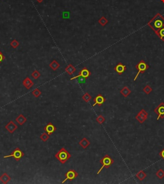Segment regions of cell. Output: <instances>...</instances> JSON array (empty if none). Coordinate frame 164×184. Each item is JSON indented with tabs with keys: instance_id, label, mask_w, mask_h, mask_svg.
Listing matches in <instances>:
<instances>
[{
	"instance_id": "4dcf8cb0",
	"label": "cell",
	"mask_w": 164,
	"mask_h": 184,
	"mask_svg": "<svg viewBox=\"0 0 164 184\" xmlns=\"http://www.w3.org/2000/svg\"><path fill=\"white\" fill-rule=\"evenodd\" d=\"M143 91L146 94H149L153 91V89H152V88L149 85H146V86H145L143 88Z\"/></svg>"
},
{
	"instance_id": "5b68a950",
	"label": "cell",
	"mask_w": 164,
	"mask_h": 184,
	"mask_svg": "<svg viewBox=\"0 0 164 184\" xmlns=\"http://www.w3.org/2000/svg\"><path fill=\"white\" fill-rule=\"evenodd\" d=\"M24 154L23 152L21 151V149L19 148H17L13 151L12 153H11L9 155H6L4 156V158H10V157H13L15 158V160L16 161H19L23 157H24Z\"/></svg>"
},
{
	"instance_id": "d590c367",
	"label": "cell",
	"mask_w": 164,
	"mask_h": 184,
	"mask_svg": "<svg viewBox=\"0 0 164 184\" xmlns=\"http://www.w3.org/2000/svg\"><path fill=\"white\" fill-rule=\"evenodd\" d=\"M160 156L161 157H162V158H163L164 160V148L163 149H162V151L160 152Z\"/></svg>"
},
{
	"instance_id": "ffe728a7",
	"label": "cell",
	"mask_w": 164,
	"mask_h": 184,
	"mask_svg": "<svg viewBox=\"0 0 164 184\" xmlns=\"http://www.w3.org/2000/svg\"><path fill=\"white\" fill-rule=\"evenodd\" d=\"M136 177L140 181H142L146 177V173L144 171H140L136 174Z\"/></svg>"
},
{
	"instance_id": "4fadbf2b",
	"label": "cell",
	"mask_w": 164,
	"mask_h": 184,
	"mask_svg": "<svg viewBox=\"0 0 164 184\" xmlns=\"http://www.w3.org/2000/svg\"><path fill=\"white\" fill-rule=\"evenodd\" d=\"M114 69H115V71L118 74H123V73H124V71H125L126 69V66L125 65H123L121 63H119V64H118L115 67Z\"/></svg>"
},
{
	"instance_id": "d4e9b609",
	"label": "cell",
	"mask_w": 164,
	"mask_h": 184,
	"mask_svg": "<svg viewBox=\"0 0 164 184\" xmlns=\"http://www.w3.org/2000/svg\"><path fill=\"white\" fill-rule=\"evenodd\" d=\"M98 22H99V23L101 26H105L106 24H107V23H108V20H107V19L105 18V17L103 16L102 18H101L100 19H99Z\"/></svg>"
},
{
	"instance_id": "4316f807",
	"label": "cell",
	"mask_w": 164,
	"mask_h": 184,
	"mask_svg": "<svg viewBox=\"0 0 164 184\" xmlns=\"http://www.w3.org/2000/svg\"><path fill=\"white\" fill-rule=\"evenodd\" d=\"M10 46L12 47L14 49H16L18 46H19V43L16 39H14L13 40H12L11 43H10Z\"/></svg>"
},
{
	"instance_id": "7c38bea8",
	"label": "cell",
	"mask_w": 164,
	"mask_h": 184,
	"mask_svg": "<svg viewBox=\"0 0 164 184\" xmlns=\"http://www.w3.org/2000/svg\"><path fill=\"white\" fill-rule=\"evenodd\" d=\"M23 86L25 87L27 90H29V89H30L33 86L34 83L33 82L32 80L29 78V77H26V78L23 80Z\"/></svg>"
},
{
	"instance_id": "1f68e13d",
	"label": "cell",
	"mask_w": 164,
	"mask_h": 184,
	"mask_svg": "<svg viewBox=\"0 0 164 184\" xmlns=\"http://www.w3.org/2000/svg\"><path fill=\"white\" fill-rule=\"evenodd\" d=\"M135 119H137L138 121L139 122V123H140V124H142V123H144V122H145V121L146 120V119H145V118H142V116H140V115H139V114H137V115L135 116Z\"/></svg>"
},
{
	"instance_id": "e0dca14e",
	"label": "cell",
	"mask_w": 164,
	"mask_h": 184,
	"mask_svg": "<svg viewBox=\"0 0 164 184\" xmlns=\"http://www.w3.org/2000/svg\"><path fill=\"white\" fill-rule=\"evenodd\" d=\"M90 141L85 137L83 138L82 140L79 142V144L83 149H87L89 147V146L90 145Z\"/></svg>"
},
{
	"instance_id": "30bf717a",
	"label": "cell",
	"mask_w": 164,
	"mask_h": 184,
	"mask_svg": "<svg viewBox=\"0 0 164 184\" xmlns=\"http://www.w3.org/2000/svg\"><path fill=\"white\" fill-rule=\"evenodd\" d=\"M105 98L101 94H98V95H97L94 98V104L92 105V106H95L96 105L101 106V105L105 102Z\"/></svg>"
},
{
	"instance_id": "8d00e7d4",
	"label": "cell",
	"mask_w": 164,
	"mask_h": 184,
	"mask_svg": "<svg viewBox=\"0 0 164 184\" xmlns=\"http://www.w3.org/2000/svg\"><path fill=\"white\" fill-rule=\"evenodd\" d=\"M37 1L39 3H42L44 0H37Z\"/></svg>"
},
{
	"instance_id": "cb8c5ba5",
	"label": "cell",
	"mask_w": 164,
	"mask_h": 184,
	"mask_svg": "<svg viewBox=\"0 0 164 184\" xmlns=\"http://www.w3.org/2000/svg\"><path fill=\"white\" fill-rule=\"evenodd\" d=\"M31 77H32L33 78L35 79V80H37L39 77H40L41 74H40V72L38 71L37 70H35L33 71L32 73H31Z\"/></svg>"
},
{
	"instance_id": "ba28073f",
	"label": "cell",
	"mask_w": 164,
	"mask_h": 184,
	"mask_svg": "<svg viewBox=\"0 0 164 184\" xmlns=\"http://www.w3.org/2000/svg\"><path fill=\"white\" fill-rule=\"evenodd\" d=\"M154 112L158 115L157 120L159 119H163L164 118V103H161L157 108L154 110Z\"/></svg>"
},
{
	"instance_id": "2e32d148",
	"label": "cell",
	"mask_w": 164,
	"mask_h": 184,
	"mask_svg": "<svg viewBox=\"0 0 164 184\" xmlns=\"http://www.w3.org/2000/svg\"><path fill=\"white\" fill-rule=\"evenodd\" d=\"M15 121L20 126H23L27 121V118L23 114H20L17 118H15Z\"/></svg>"
},
{
	"instance_id": "f1b7e54d",
	"label": "cell",
	"mask_w": 164,
	"mask_h": 184,
	"mask_svg": "<svg viewBox=\"0 0 164 184\" xmlns=\"http://www.w3.org/2000/svg\"><path fill=\"white\" fill-rule=\"evenodd\" d=\"M32 94L35 97V98H39L40 95L42 94V92L40 91V90H39V89H34L32 91Z\"/></svg>"
},
{
	"instance_id": "7a4b0ae2",
	"label": "cell",
	"mask_w": 164,
	"mask_h": 184,
	"mask_svg": "<svg viewBox=\"0 0 164 184\" xmlns=\"http://www.w3.org/2000/svg\"><path fill=\"white\" fill-rule=\"evenodd\" d=\"M55 157L62 164H64L68 160L71 158V155L65 148H62L55 154Z\"/></svg>"
},
{
	"instance_id": "484cf974",
	"label": "cell",
	"mask_w": 164,
	"mask_h": 184,
	"mask_svg": "<svg viewBox=\"0 0 164 184\" xmlns=\"http://www.w3.org/2000/svg\"><path fill=\"white\" fill-rule=\"evenodd\" d=\"M156 175H157V177H158L159 179L162 180L163 179V177H164V171L163 169H159V170L156 173Z\"/></svg>"
},
{
	"instance_id": "f546056e",
	"label": "cell",
	"mask_w": 164,
	"mask_h": 184,
	"mask_svg": "<svg viewBox=\"0 0 164 184\" xmlns=\"http://www.w3.org/2000/svg\"><path fill=\"white\" fill-rule=\"evenodd\" d=\"M137 114H139V115L142 116V118H145V119H147V118H148V113L147 112L145 111L144 109H142V110H140V111Z\"/></svg>"
},
{
	"instance_id": "ac0fdd59",
	"label": "cell",
	"mask_w": 164,
	"mask_h": 184,
	"mask_svg": "<svg viewBox=\"0 0 164 184\" xmlns=\"http://www.w3.org/2000/svg\"><path fill=\"white\" fill-rule=\"evenodd\" d=\"M132 91H131L130 89L128 87L125 86L123 88V89L120 90V93L124 97V98H127L130 94H131Z\"/></svg>"
},
{
	"instance_id": "e575fe53",
	"label": "cell",
	"mask_w": 164,
	"mask_h": 184,
	"mask_svg": "<svg viewBox=\"0 0 164 184\" xmlns=\"http://www.w3.org/2000/svg\"><path fill=\"white\" fill-rule=\"evenodd\" d=\"M79 80H78V81H79L80 83H85V81H86V79L85 78H83V77H79Z\"/></svg>"
},
{
	"instance_id": "8fae6325",
	"label": "cell",
	"mask_w": 164,
	"mask_h": 184,
	"mask_svg": "<svg viewBox=\"0 0 164 184\" xmlns=\"http://www.w3.org/2000/svg\"><path fill=\"white\" fill-rule=\"evenodd\" d=\"M44 130L47 133L50 135L56 130V128L54 124H52L51 123H49L47 125L45 126V127L44 128Z\"/></svg>"
},
{
	"instance_id": "d6986e66",
	"label": "cell",
	"mask_w": 164,
	"mask_h": 184,
	"mask_svg": "<svg viewBox=\"0 0 164 184\" xmlns=\"http://www.w3.org/2000/svg\"><path fill=\"white\" fill-rule=\"evenodd\" d=\"M49 67H50L51 69H53V71H56L60 68V65L56 60H53V61L49 64Z\"/></svg>"
},
{
	"instance_id": "8992f818",
	"label": "cell",
	"mask_w": 164,
	"mask_h": 184,
	"mask_svg": "<svg viewBox=\"0 0 164 184\" xmlns=\"http://www.w3.org/2000/svg\"><path fill=\"white\" fill-rule=\"evenodd\" d=\"M65 176H66V178L63 181L62 183H64V182H65L67 180L72 181L73 180L76 179V178L78 177V174L75 170H74V169H71V170L68 171L67 172L66 174H65Z\"/></svg>"
},
{
	"instance_id": "5bb4252c",
	"label": "cell",
	"mask_w": 164,
	"mask_h": 184,
	"mask_svg": "<svg viewBox=\"0 0 164 184\" xmlns=\"http://www.w3.org/2000/svg\"><path fill=\"white\" fill-rule=\"evenodd\" d=\"M10 180H11V177L6 173H3V174L0 176V181L4 184L7 183L8 182H10Z\"/></svg>"
},
{
	"instance_id": "836d02e7",
	"label": "cell",
	"mask_w": 164,
	"mask_h": 184,
	"mask_svg": "<svg viewBox=\"0 0 164 184\" xmlns=\"http://www.w3.org/2000/svg\"><path fill=\"white\" fill-rule=\"evenodd\" d=\"M4 60H5V56H4L3 54L2 53V52L0 51V64L2 63Z\"/></svg>"
},
{
	"instance_id": "74e56055",
	"label": "cell",
	"mask_w": 164,
	"mask_h": 184,
	"mask_svg": "<svg viewBox=\"0 0 164 184\" xmlns=\"http://www.w3.org/2000/svg\"><path fill=\"white\" fill-rule=\"evenodd\" d=\"M161 1H162L163 3H164V0H161Z\"/></svg>"
},
{
	"instance_id": "52a82bcc",
	"label": "cell",
	"mask_w": 164,
	"mask_h": 184,
	"mask_svg": "<svg viewBox=\"0 0 164 184\" xmlns=\"http://www.w3.org/2000/svg\"><path fill=\"white\" fill-rule=\"evenodd\" d=\"M90 74H91V73H90V71H89L87 68H82V70L80 71L79 74H78V75L71 78V80H73L76 78H78L79 77H83V78L87 79L90 77Z\"/></svg>"
},
{
	"instance_id": "9a60e30c",
	"label": "cell",
	"mask_w": 164,
	"mask_h": 184,
	"mask_svg": "<svg viewBox=\"0 0 164 184\" xmlns=\"http://www.w3.org/2000/svg\"><path fill=\"white\" fill-rule=\"evenodd\" d=\"M76 71L75 67L74 65H73V64H69L66 68H65V71L69 75H72L73 74H74Z\"/></svg>"
},
{
	"instance_id": "83f0119b",
	"label": "cell",
	"mask_w": 164,
	"mask_h": 184,
	"mask_svg": "<svg viewBox=\"0 0 164 184\" xmlns=\"http://www.w3.org/2000/svg\"><path fill=\"white\" fill-rule=\"evenodd\" d=\"M157 35L159 37L160 39L164 42V28H162L161 30H160L157 33Z\"/></svg>"
},
{
	"instance_id": "603a6c76",
	"label": "cell",
	"mask_w": 164,
	"mask_h": 184,
	"mask_svg": "<svg viewBox=\"0 0 164 184\" xmlns=\"http://www.w3.org/2000/svg\"><path fill=\"white\" fill-rule=\"evenodd\" d=\"M96 121L97 123H99V124H102L105 121V117L103 116L102 115H99L97 117Z\"/></svg>"
},
{
	"instance_id": "d6a6232c",
	"label": "cell",
	"mask_w": 164,
	"mask_h": 184,
	"mask_svg": "<svg viewBox=\"0 0 164 184\" xmlns=\"http://www.w3.org/2000/svg\"><path fill=\"white\" fill-rule=\"evenodd\" d=\"M70 18V12L64 11L62 12V18L63 19H68Z\"/></svg>"
},
{
	"instance_id": "3957f363",
	"label": "cell",
	"mask_w": 164,
	"mask_h": 184,
	"mask_svg": "<svg viewBox=\"0 0 164 184\" xmlns=\"http://www.w3.org/2000/svg\"><path fill=\"white\" fill-rule=\"evenodd\" d=\"M100 163L102 164V166L101 168H100V169L98 171L97 174H99L104 168H106V169L109 168L110 165L114 163V160H113L108 155H105L100 160Z\"/></svg>"
},
{
	"instance_id": "6da1fadb",
	"label": "cell",
	"mask_w": 164,
	"mask_h": 184,
	"mask_svg": "<svg viewBox=\"0 0 164 184\" xmlns=\"http://www.w3.org/2000/svg\"><path fill=\"white\" fill-rule=\"evenodd\" d=\"M148 25L157 34L160 30L164 28V18L158 13L148 23Z\"/></svg>"
},
{
	"instance_id": "7402d4cb",
	"label": "cell",
	"mask_w": 164,
	"mask_h": 184,
	"mask_svg": "<svg viewBox=\"0 0 164 184\" xmlns=\"http://www.w3.org/2000/svg\"><path fill=\"white\" fill-rule=\"evenodd\" d=\"M39 137L43 142H46L49 139V135L47 133H42L40 135Z\"/></svg>"
},
{
	"instance_id": "277c9868",
	"label": "cell",
	"mask_w": 164,
	"mask_h": 184,
	"mask_svg": "<svg viewBox=\"0 0 164 184\" xmlns=\"http://www.w3.org/2000/svg\"><path fill=\"white\" fill-rule=\"evenodd\" d=\"M135 68L138 69V73L137 74H136L135 77L134 79H133L134 81H135V80H137V78H138V77H139V75L140 74V73H144V72H145V71L149 68V66L144 61V60H140V61L138 63L137 65H136Z\"/></svg>"
},
{
	"instance_id": "9c48e42d",
	"label": "cell",
	"mask_w": 164,
	"mask_h": 184,
	"mask_svg": "<svg viewBox=\"0 0 164 184\" xmlns=\"http://www.w3.org/2000/svg\"><path fill=\"white\" fill-rule=\"evenodd\" d=\"M5 129L8 131L10 133H13L17 129H18V126L13 121H10L5 127Z\"/></svg>"
},
{
	"instance_id": "44dd1931",
	"label": "cell",
	"mask_w": 164,
	"mask_h": 184,
	"mask_svg": "<svg viewBox=\"0 0 164 184\" xmlns=\"http://www.w3.org/2000/svg\"><path fill=\"white\" fill-rule=\"evenodd\" d=\"M92 99V96L88 93H85L82 96V99L86 103H89Z\"/></svg>"
}]
</instances>
